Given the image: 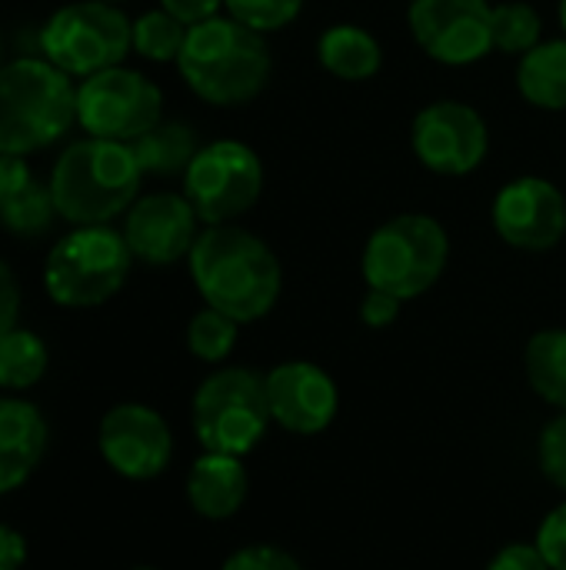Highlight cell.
<instances>
[{"label":"cell","mask_w":566,"mask_h":570,"mask_svg":"<svg viewBox=\"0 0 566 570\" xmlns=\"http://www.w3.org/2000/svg\"><path fill=\"white\" fill-rule=\"evenodd\" d=\"M490 0H410L407 23L417 47L444 67H470L494 50Z\"/></svg>","instance_id":"7c38bea8"},{"label":"cell","mask_w":566,"mask_h":570,"mask_svg":"<svg viewBox=\"0 0 566 570\" xmlns=\"http://www.w3.org/2000/svg\"><path fill=\"white\" fill-rule=\"evenodd\" d=\"M190 277L203 304L254 324L267 317L284 291V271L267 240L237 224H214L200 230L190 250Z\"/></svg>","instance_id":"6da1fadb"},{"label":"cell","mask_w":566,"mask_h":570,"mask_svg":"<svg viewBox=\"0 0 566 570\" xmlns=\"http://www.w3.org/2000/svg\"><path fill=\"white\" fill-rule=\"evenodd\" d=\"M237 334H240V324L214 307H203L190 317L187 324V347L197 361L203 364H220L234 354L237 347Z\"/></svg>","instance_id":"4316f807"},{"label":"cell","mask_w":566,"mask_h":570,"mask_svg":"<svg viewBox=\"0 0 566 570\" xmlns=\"http://www.w3.org/2000/svg\"><path fill=\"white\" fill-rule=\"evenodd\" d=\"M527 381L550 407L566 411V327H550L530 337L524 354Z\"/></svg>","instance_id":"603a6c76"},{"label":"cell","mask_w":566,"mask_h":570,"mask_svg":"<svg viewBox=\"0 0 566 570\" xmlns=\"http://www.w3.org/2000/svg\"><path fill=\"white\" fill-rule=\"evenodd\" d=\"M197 224L200 217L183 194L160 190V194H147L133 200L123 220V240L137 261L167 267V264L190 257L200 237Z\"/></svg>","instance_id":"2e32d148"},{"label":"cell","mask_w":566,"mask_h":570,"mask_svg":"<svg viewBox=\"0 0 566 570\" xmlns=\"http://www.w3.org/2000/svg\"><path fill=\"white\" fill-rule=\"evenodd\" d=\"M317 57L340 80H370L384 63L380 40L357 23H334L317 40Z\"/></svg>","instance_id":"d6986e66"},{"label":"cell","mask_w":566,"mask_h":570,"mask_svg":"<svg viewBox=\"0 0 566 570\" xmlns=\"http://www.w3.org/2000/svg\"><path fill=\"white\" fill-rule=\"evenodd\" d=\"M143 170L130 144L83 137L73 140L50 174V194L57 214L77 227L110 224L137 200Z\"/></svg>","instance_id":"3957f363"},{"label":"cell","mask_w":566,"mask_h":570,"mask_svg":"<svg viewBox=\"0 0 566 570\" xmlns=\"http://www.w3.org/2000/svg\"><path fill=\"white\" fill-rule=\"evenodd\" d=\"M97 444L103 461L127 481H150L163 474L173 458V434L147 404L110 407L100 421Z\"/></svg>","instance_id":"5bb4252c"},{"label":"cell","mask_w":566,"mask_h":570,"mask_svg":"<svg viewBox=\"0 0 566 570\" xmlns=\"http://www.w3.org/2000/svg\"><path fill=\"white\" fill-rule=\"evenodd\" d=\"M177 67L200 100L214 107H240L264 94L274 73V57L264 33L217 13L187 30Z\"/></svg>","instance_id":"7a4b0ae2"},{"label":"cell","mask_w":566,"mask_h":570,"mask_svg":"<svg viewBox=\"0 0 566 570\" xmlns=\"http://www.w3.org/2000/svg\"><path fill=\"white\" fill-rule=\"evenodd\" d=\"M560 23H564V33H566V0H560Z\"/></svg>","instance_id":"74e56055"},{"label":"cell","mask_w":566,"mask_h":570,"mask_svg":"<svg viewBox=\"0 0 566 570\" xmlns=\"http://www.w3.org/2000/svg\"><path fill=\"white\" fill-rule=\"evenodd\" d=\"M130 261L133 254L120 230L107 224L77 227L53 244L43 284L60 307H97L123 287Z\"/></svg>","instance_id":"52a82bcc"},{"label":"cell","mask_w":566,"mask_h":570,"mask_svg":"<svg viewBox=\"0 0 566 570\" xmlns=\"http://www.w3.org/2000/svg\"><path fill=\"white\" fill-rule=\"evenodd\" d=\"M77 124V87L47 57L0 67V154L27 157L57 144Z\"/></svg>","instance_id":"277c9868"},{"label":"cell","mask_w":566,"mask_h":570,"mask_svg":"<svg viewBox=\"0 0 566 570\" xmlns=\"http://www.w3.org/2000/svg\"><path fill=\"white\" fill-rule=\"evenodd\" d=\"M537 458H540V471L544 478L557 488L566 491V411H560L540 434L537 441Z\"/></svg>","instance_id":"f1b7e54d"},{"label":"cell","mask_w":566,"mask_h":570,"mask_svg":"<svg viewBox=\"0 0 566 570\" xmlns=\"http://www.w3.org/2000/svg\"><path fill=\"white\" fill-rule=\"evenodd\" d=\"M0 53H3V43H0ZM0 67H3V63H0Z\"/></svg>","instance_id":"ab89813d"},{"label":"cell","mask_w":566,"mask_h":570,"mask_svg":"<svg viewBox=\"0 0 566 570\" xmlns=\"http://www.w3.org/2000/svg\"><path fill=\"white\" fill-rule=\"evenodd\" d=\"M267 377V401L270 417L277 428L297 438L324 434L337 411H340V391L337 381L314 361H284Z\"/></svg>","instance_id":"9a60e30c"},{"label":"cell","mask_w":566,"mask_h":570,"mask_svg":"<svg viewBox=\"0 0 566 570\" xmlns=\"http://www.w3.org/2000/svg\"><path fill=\"white\" fill-rule=\"evenodd\" d=\"M220 570H304L300 561L277 544H247L234 551Z\"/></svg>","instance_id":"f546056e"},{"label":"cell","mask_w":566,"mask_h":570,"mask_svg":"<svg viewBox=\"0 0 566 570\" xmlns=\"http://www.w3.org/2000/svg\"><path fill=\"white\" fill-rule=\"evenodd\" d=\"M47 371V347L30 331H7L0 334V387L7 391H27L33 387Z\"/></svg>","instance_id":"cb8c5ba5"},{"label":"cell","mask_w":566,"mask_h":570,"mask_svg":"<svg viewBox=\"0 0 566 570\" xmlns=\"http://www.w3.org/2000/svg\"><path fill=\"white\" fill-rule=\"evenodd\" d=\"M187 23L177 20L173 13L160 10H147L143 17L133 20V50L153 63H177L183 40H187Z\"/></svg>","instance_id":"484cf974"},{"label":"cell","mask_w":566,"mask_h":570,"mask_svg":"<svg viewBox=\"0 0 566 570\" xmlns=\"http://www.w3.org/2000/svg\"><path fill=\"white\" fill-rule=\"evenodd\" d=\"M400 307H404L400 297H394V294H387V291L367 287V297L360 301V321H364L367 327L380 331V327H390V324L400 317Z\"/></svg>","instance_id":"d6a6232c"},{"label":"cell","mask_w":566,"mask_h":570,"mask_svg":"<svg viewBox=\"0 0 566 570\" xmlns=\"http://www.w3.org/2000/svg\"><path fill=\"white\" fill-rule=\"evenodd\" d=\"M224 7H227V17L267 37L294 23L297 13L304 10V0H224Z\"/></svg>","instance_id":"83f0119b"},{"label":"cell","mask_w":566,"mask_h":570,"mask_svg":"<svg viewBox=\"0 0 566 570\" xmlns=\"http://www.w3.org/2000/svg\"><path fill=\"white\" fill-rule=\"evenodd\" d=\"M247 491H250V478L244 458L234 454L203 451L187 474V501L207 521L234 518L244 508Z\"/></svg>","instance_id":"ac0fdd59"},{"label":"cell","mask_w":566,"mask_h":570,"mask_svg":"<svg viewBox=\"0 0 566 570\" xmlns=\"http://www.w3.org/2000/svg\"><path fill=\"white\" fill-rule=\"evenodd\" d=\"M537 548L550 568L566 570V501L544 518V524L537 531Z\"/></svg>","instance_id":"4dcf8cb0"},{"label":"cell","mask_w":566,"mask_h":570,"mask_svg":"<svg viewBox=\"0 0 566 570\" xmlns=\"http://www.w3.org/2000/svg\"><path fill=\"white\" fill-rule=\"evenodd\" d=\"M487 570H554V568H550V564H547V558L540 554L537 541H534V544L514 541V544L500 548V551L490 558Z\"/></svg>","instance_id":"1f68e13d"},{"label":"cell","mask_w":566,"mask_h":570,"mask_svg":"<svg viewBox=\"0 0 566 570\" xmlns=\"http://www.w3.org/2000/svg\"><path fill=\"white\" fill-rule=\"evenodd\" d=\"M57 214V204H53V194H50V184H37L30 177V167L23 164V157H13L10 164V184H7V194L0 200V220L7 230L20 234V237H37L43 234L50 224H53Z\"/></svg>","instance_id":"ffe728a7"},{"label":"cell","mask_w":566,"mask_h":570,"mask_svg":"<svg viewBox=\"0 0 566 570\" xmlns=\"http://www.w3.org/2000/svg\"><path fill=\"white\" fill-rule=\"evenodd\" d=\"M143 177H173V174H187L190 160L200 150V140L193 134V127L180 124V120H160L153 124L147 134H140L130 144Z\"/></svg>","instance_id":"7402d4cb"},{"label":"cell","mask_w":566,"mask_h":570,"mask_svg":"<svg viewBox=\"0 0 566 570\" xmlns=\"http://www.w3.org/2000/svg\"><path fill=\"white\" fill-rule=\"evenodd\" d=\"M137 570H157V568H137Z\"/></svg>","instance_id":"f35d334b"},{"label":"cell","mask_w":566,"mask_h":570,"mask_svg":"<svg viewBox=\"0 0 566 570\" xmlns=\"http://www.w3.org/2000/svg\"><path fill=\"white\" fill-rule=\"evenodd\" d=\"M163 120V94L130 67H107L77 87V124L100 140L133 144Z\"/></svg>","instance_id":"30bf717a"},{"label":"cell","mask_w":566,"mask_h":570,"mask_svg":"<svg viewBox=\"0 0 566 570\" xmlns=\"http://www.w3.org/2000/svg\"><path fill=\"white\" fill-rule=\"evenodd\" d=\"M10 164H13V157L0 154V200H3V194H7V184H10Z\"/></svg>","instance_id":"8d00e7d4"},{"label":"cell","mask_w":566,"mask_h":570,"mask_svg":"<svg viewBox=\"0 0 566 570\" xmlns=\"http://www.w3.org/2000/svg\"><path fill=\"white\" fill-rule=\"evenodd\" d=\"M27 561V541L13 528L0 524V570H20Z\"/></svg>","instance_id":"d590c367"},{"label":"cell","mask_w":566,"mask_h":570,"mask_svg":"<svg viewBox=\"0 0 566 570\" xmlns=\"http://www.w3.org/2000/svg\"><path fill=\"white\" fill-rule=\"evenodd\" d=\"M47 448L43 414L20 397H0V494L20 488Z\"/></svg>","instance_id":"e0dca14e"},{"label":"cell","mask_w":566,"mask_h":570,"mask_svg":"<svg viewBox=\"0 0 566 570\" xmlns=\"http://www.w3.org/2000/svg\"><path fill=\"white\" fill-rule=\"evenodd\" d=\"M490 37H494V50L524 57L527 50H534V47L540 43V37H544V20H540L537 7H530V3H524V0L494 3V13H490Z\"/></svg>","instance_id":"d4e9b609"},{"label":"cell","mask_w":566,"mask_h":570,"mask_svg":"<svg viewBox=\"0 0 566 570\" xmlns=\"http://www.w3.org/2000/svg\"><path fill=\"white\" fill-rule=\"evenodd\" d=\"M107 3H117V0H107Z\"/></svg>","instance_id":"60d3db41"},{"label":"cell","mask_w":566,"mask_h":570,"mask_svg":"<svg viewBox=\"0 0 566 570\" xmlns=\"http://www.w3.org/2000/svg\"><path fill=\"white\" fill-rule=\"evenodd\" d=\"M490 217L504 244L530 254L554 250L566 234V197L554 180L527 174L497 190Z\"/></svg>","instance_id":"4fadbf2b"},{"label":"cell","mask_w":566,"mask_h":570,"mask_svg":"<svg viewBox=\"0 0 566 570\" xmlns=\"http://www.w3.org/2000/svg\"><path fill=\"white\" fill-rule=\"evenodd\" d=\"M17 314H20V287L13 271L0 261V334L17 327Z\"/></svg>","instance_id":"836d02e7"},{"label":"cell","mask_w":566,"mask_h":570,"mask_svg":"<svg viewBox=\"0 0 566 570\" xmlns=\"http://www.w3.org/2000/svg\"><path fill=\"white\" fill-rule=\"evenodd\" d=\"M40 40L47 60L67 77H90L120 67L133 47V23L107 0H77L47 20Z\"/></svg>","instance_id":"ba28073f"},{"label":"cell","mask_w":566,"mask_h":570,"mask_svg":"<svg viewBox=\"0 0 566 570\" xmlns=\"http://www.w3.org/2000/svg\"><path fill=\"white\" fill-rule=\"evenodd\" d=\"M410 147L427 170L467 177L487 160L490 130L477 107L464 100H434L414 117Z\"/></svg>","instance_id":"8fae6325"},{"label":"cell","mask_w":566,"mask_h":570,"mask_svg":"<svg viewBox=\"0 0 566 570\" xmlns=\"http://www.w3.org/2000/svg\"><path fill=\"white\" fill-rule=\"evenodd\" d=\"M160 7L167 13H173L177 20H183L187 27H193V23H203V20L217 17L224 0H160Z\"/></svg>","instance_id":"e575fe53"},{"label":"cell","mask_w":566,"mask_h":570,"mask_svg":"<svg viewBox=\"0 0 566 570\" xmlns=\"http://www.w3.org/2000/svg\"><path fill=\"white\" fill-rule=\"evenodd\" d=\"M190 421L203 451L247 458L274 421L267 377L250 367H217L197 387Z\"/></svg>","instance_id":"8992f818"},{"label":"cell","mask_w":566,"mask_h":570,"mask_svg":"<svg viewBox=\"0 0 566 570\" xmlns=\"http://www.w3.org/2000/svg\"><path fill=\"white\" fill-rule=\"evenodd\" d=\"M517 90L530 107L566 110V37L540 40L517 63Z\"/></svg>","instance_id":"44dd1931"},{"label":"cell","mask_w":566,"mask_h":570,"mask_svg":"<svg viewBox=\"0 0 566 570\" xmlns=\"http://www.w3.org/2000/svg\"><path fill=\"white\" fill-rule=\"evenodd\" d=\"M450 261V237L430 214H397L380 224L364 247L360 267L374 291H387L404 304L427 294Z\"/></svg>","instance_id":"5b68a950"},{"label":"cell","mask_w":566,"mask_h":570,"mask_svg":"<svg viewBox=\"0 0 566 570\" xmlns=\"http://www.w3.org/2000/svg\"><path fill=\"white\" fill-rule=\"evenodd\" d=\"M264 194V164L244 140H214L197 150L183 174V197L197 217L214 224H234Z\"/></svg>","instance_id":"9c48e42d"}]
</instances>
